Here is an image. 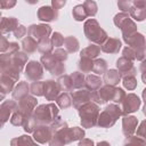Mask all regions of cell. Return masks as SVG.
<instances>
[{"mask_svg":"<svg viewBox=\"0 0 146 146\" xmlns=\"http://www.w3.org/2000/svg\"><path fill=\"white\" fill-rule=\"evenodd\" d=\"M40 11L44 13V15H39V17H40L41 21H51V19L55 18V17L51 15V10H50L49 7H42V8L40 9Z\"/></svg>","mask_w":146,"mask_h":146,"instance_id":"6da1fadb","label":"cell"}]
</instances>
